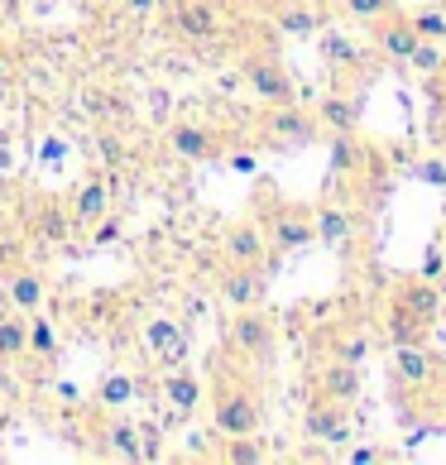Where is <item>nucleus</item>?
Listing matches in <instances>:
<instances>
[{
  "label": "nucleus",
  "instance_id": "obj_27",
  "mask_svg": "<svg viewBox=\"0 0 446 465\" xmlns=\"http://www.w3.org/2000/svg\"><path fill=\"white\" fill-rule=\"evenodd\" d=\"M389 341H393V346H418V341H422V317H413V312L399 302V307L389 312Z\"/></svg>",
  "mask_w": 446,
  "mask_h": 465
},
{
  "label": "nucleus",
  "instance_id": "obj_22",
  "mask_svg": "<svg viewBox=\"0 0 446 465\" xmlns=\"http://www.w3.org/2000/svg\"><path fill=\"white\" fill-rule=\"evenodd\" d=\"M101 441H106V451L120 456V460H140V427L130 418H111L101 427Z\"/></svg>",
  "mask_w": 446,
  "mask_h": 465
},
{
  "label": "nucleus",
  "instance_id": "obj_25",
  "mask_svg": "<svg viewBox=\"0 0 446 465\" xmlns=\"http://www.w3.org/2000/svg\"><path fill=\"white\" fill-rule=\"evenodd\" d=\"M317 120H322V125H327L332 134L355 130V125H360V106H355V101H346V96H322Z\"/></svg>",
  "mask_w": 446,
  "mask_h": 465
},
{
  "label": "nucleus",
  "instance_id": "obj_28",
  "mask_svg": "<svg viewBox=\"0 0 446 465\" xmlns=\"http://www.w3.org/2000/svg\"><path fill=\"white\" fill-rule=\"evenodd\" d=\"M29 355H39V360L58 355V331H54V322L39 317V312H29Z\"/></svg>",
  "mask_w": 446,
  "mask_h": 465
},
{
  "label": "nucleus",
  "instance_id": "obj_10",
  "mask_svg": "<svg viewBox=\"0 0 446 465\" xmlns=\"http://www.w3.org/2000/svg\"><path fill=\"white\" fill-rule=\"evenodd\" d=\"M221 298H226L231 312L260 307L264 302V264H226V273H221Z\"/></svg>",
  "mask_w": 446,
  "mask_h": 465
},
{
  "label": "nucleus",
  "instance_id": "obj_15",
  "mask_svg": "<svg viewBox=\"0 0 446 465\" xmlns=\"http://www.w3.org/2000/svg\"><path fill=\"white\" fill-rule=\"evenodd\" d=\"M0 292H5V302L15 307V312H44V298H48V288H44V279L34 269H15V273H5L0 279Z\"/></svg>",
  "mask_w": 446,
  "mask_h": 465
},
{
  "label": "nucleus",
  "instance_id": "obj_36",
  "mask_svg": "<svg viewBox=\"0 0 446 465\" xmlns=\"http://www.w3.org/2000/svg\"><path fill=\"white\" fill-rule=\"evenodd\" d=\"M418 178H422V183H432V187H446V163H437V159L418 163Z\"/></svg>",
  "mask_w": 446,
  "mask_h": 465
},
{
  "label": "nucleus",
  "instance_id": "obj_13",
  "mask_svg": "<svg viewBox=\"0 0 446 465\" xmlns=\"http://www.w3.org/2000/svg\"><path fill=\"white\" fill-rule=\"evenodd\" d=\"M370 29H374V44H380L384 58H393V63H408V58H413L418 29H413V20H408V15L393 10V15H384V20H374Z\"/></svg>",
  "mask_w": 446,
  "mask_h": 465
},
{
  "label": "nucleus",
  "instance_id": "obj_23",
  "mask_svg": "<svg viewBox=\"0 0 446 465\" xmlns=\"http://www.w3.org/2000/svg\"><path fill=\"white\" fill-rule=\"evenodd\" d=\"M322 25H327V20H322V10L307 5V0H293V5L279 10V29L293 34V39H307V34H317Z\"/></svg>",
  "mask_w": 446,
  "mask_h": 465
},
{
  "label": "nucleus",
  "instance_id": "obj_35",
  "mask_svg": "<svg viewBox=\"0 0 446 465\" xmlns=\"http://www.w3.org/2000/svg\"><path fill=\"white\" fill-rule=\"evenodd\" d=\"M120 231H125V226H120V216L106 212V216L92 226V245H111V240H120Z\"/></svg>",
  "mask_w": 446,
  "mask_h": 465
},
{
  "label": "nucleus",
  "instance_id": "obj_44",
  "mask_svg": "<svg viewBox=\"0 0 446 465\" xmlns=\"http://www.w3.org/2000/svg\"><path fill=\"white\" fill-rule=\"evenodd\" d=\"M437 408H441V422H446V389H441V399H437Z\"/></svg>",
  "mask_w": 446,
  "mask_h": 465
},
{
  "label": "nucleus",
  "instance_id": "obj_7",
  "mask_svg": "<svg viewBox=\"0 0 446 465\" xmlns=\"http://www.w3.org/2000/svg\"><path fill=\"white\" fill-rule=\"evenodd\" d=\"M168 25H173V34H183L187 44L221 39V10L212 0H178V5L168 10Z\"/></svg>",
  "mask_w": 446,
  "mask_h": 465
},
{
  "label": "nucleus",
  "instance_id": "obj_41",
  "mask_svg": "<svg viewBox=\"0 0 446 465\" xmlns=\"http://www.w3.org/2000/svg\"><path fill=\"white\" fill-rule=\"evenodd\" d=\"M231 168H235V173H254V159H250V153H231Z\"/></svg>",
  "mask_w": 446,
  "mask_h": 465
},
{
  "label": "nucleus",
  "instance_id": "obj_43",
  "mask_svg": "<svg viewBox=\"0 0 446 465\" xmlns=\"http://www.w3.org/2000/svg\"><path fill=\"white\" fill-rule=\"evenodd\" d=\"M5 168H10V140L0 134V173H5Z\"/></svg>",
  "mask_w": 446,
  "mask_h": 465
},
{
  "label": "nucleus",
  "instance_id": "obj_20",
  "mask_svg": "<svg viewBox=\"0 0 446 465\" xmlns=\"http://www.w3.org/2000/svg\"><path fill=\"white\" fill-rule=\"evenodd\" d=\"M312 226H317V240H322V245H332V250H341V245H346V240H351V212H346V206H336V202H327V206H317V212H312Z\"/></svg>",
  "mask_w": 446,
  "mask_h": 465
},
{
  "label": "nucleus",
  "instance_id": "obj_5",
  "mask_svg": "<svg viewBox=\"0 0 446 465\" xmlns=\"http://www.w3.org/2000/svg\"><path fill=\"white\" fill-rule=\"evenodd\" d=\"M317 130H322V120H317L312 111H302L298 101H288V106H269V111H264V134H269V140H279V144L302 149V144H312V140H317Z\"/></svg>",
  "mask_w": 446,
  "mask_h": 465
},
{
  "label": "nucleus",
  "instance_id": "obj_29",
  "mask_svg": "<svg viewBox=\"0 0 446 465\" xmlns=\"http://www.w3.org/2000/svg\"><path fill=\"white\" fill-rule=\"evenodd\" d=\"M221 460H231V465H260L269 460V451L254 437H226V446H221Z\"/></svg>",
  "mask_w": 446,
  "mask_h": 465
},
{
  "label": "nucleus",
  "instance_id": "obj_2",
  "mask_svg": "<svg viewBox=\"0 0 446 465\" xmlns=\"http://www.w3.org/2000/svg\"><path fill=\"white\" fill-rule=\"evenodd\" d=\"M226 341L235 355H245L250 365H269L273 351H279V336H273V322L260 312V307H240L226 326Z\"/></svg>",
  "mask_w": 446,
  "mask_h": 465
},
{
  "label": "nucleus",
  "instance_id": "obj_21",
  "mask_svg": "<svg viewBox=\"0 0 446 465\" xmlns=\"http://www.w3.org/2000/svg\"><path fill=\"white\" fill-rule=\"evenodd\" d=\"M134 393H140V384H134V374H125V370H111V374H101V384H96V403L106 408V412H120L125 403H134Z\"/></svg>",
  "mask_w": 446,
  "mask_h": 465
},
{
  "label": "nucleus",
  "instance_id": "obj_17",
  "mask_svg": "<svg viewBox=\"0 0 446 465\" xmlns=\"http://www.w3.org/2000/svg\"><path fill=\"white\" fill-rule=\"evenodd\" d=\"M317 393H327V399H336V403H351L355 393H360V365H346V360H332V365H322Z\"/></svg>",
  "mask_w": 446,
  "mask_h": 465
},
{
  "label": "nucleus",
  "instance_id": "obj_37",
  "mask_svg": "<svg viewBox=\"0 0 446 465\" xmlns=\"http://www.w3.org/2000/svg\"><path fill=\"white\" fill-rule=\"evenodd\" d=\"M96 144H101V159H106V163H120V159H125V144H120L115 134H101Z\"/></svg>",
  "mask_w": 446,
  "mask_h": 465
},
{
  "label": "nucleus",
  "instance_id": "obj_30",
  "mask_svg": "<svg viewBox=\"0 0 446 465\" xmlns=\"http://www.w3.org/2000/svg\"><path fill=\"white\" fill-rule=\"evenodd\" d=\"M408 67H413V73H422V77H437L441 67H446L441 44H432V39H418V48H413V58H408Z\"/></svg>",
  "mask_w": 446,
  "mask_h": 465
},
{
  "label": "nucleus",
  "instance_id": "obj_33",
  "mask_svg": "<svg viewBox=\"0 0 446 465\" xmlns=\"http://www.w3.org/2000/svg\"><path fill=\"white\" fill-rule=\"evenodd\" d=\"M418 29V39H432V44H446V10H418V15H408Z\"/></svg>",
  "mask_w": 446,
  "mask_h": 465
},
{
  "label": "nucleus",
  "instance_id": "obj_26",
  "mask_svg": "<svg viewBox=\"0 0 446 465\" xmlns=\"http://www.w3.org/2000/svg\"><path fill=\"white\" fill-rule=\"evenodd\" d=\"M355 163H360V149H355V130H341L332 134V178H351L355 173Z\"/></svg>",
  "mask_w": 446,
  "mask_h": 465
},
{
  "label": "nucleus",
  "instance_id": "obj_31",
  "mask_svg": "<svg viewBox=\"0 0 446 465\" xmlns=\"http://www.w3.org/2000/svg\"><path fill=\"white\" fill-rule=\"evenodd\" d=\"M403 307H408V312H413V317L432 322V317H437V288H427V283H413V288L403 292Z\"/></svg>",
  "mask_w": 446,
  "mask_h": 465
},
{
  "label": "nucleus",
  "instance_id": "obj_16",
  "mask_svg": "<svg viewBox=\"0 0 446 465\" xmlns=\"http://www.w3.org/2000/svg\"><path fill=\"white\" fill-rule=\"evenodd\" d=\"M437 374V355L422 346H393V379H399V384H408V389H422L427 379Z\"/></svg>",
  "mask_w": 446,
  "mask_h": 465
},
{
  "label": "nucleus",
  "instance_id": "obj_11",
  "mask_svg": "<svg viewBox=\"0 0 446 465\" xmlns=\"http://www.w3.org/2000/svg\"><path fill=\"white\" fill-rule=\"evenodd\" d=\"M221 250H226V264H264L269 269V235L260 221H235L221 240Z\"/></svg>",
  "mask_w": 446,
  "mask_h": 465
},
{
  "label": "nucleus",
  "instance_id": "obj_14",
  "mask_svg": "<svg viewBox=\"0 0 446 465\" xmlns=\"http://www.w3.org/2000/svg\"><path fill=\"white\" fill-rule=\"evenodd\" d=\"M159 393H164V403L173 408V418H193V412L202 408V379L193 370H183V365H173L159 379Z\"/></svg>",
  "mask_w": 446,
  "mask_h": 465
},
{
  "label": "nucleus",
  "instance_id": "obj_38",
  "mask_svg": "<svg viewBox=\"0 0 446 465\" xmlns=\"http://www.w3.org/2000/svg\"><path fill=\"white\" fill-rule=\"evenodd\" d=\"M120 10L134 15V20H149V15L159 10V0H120Z\"/></svg>",
  "mask_w": 446,
  "mask_h": 465
},
{
  "label": "nucleus",
  "instance_id": "obj_39",
  "mask_svg": "<svg viewBox=\"0 0 446 465\" xmlns=\"http://www.w3.org/2000/svg\"><path fill=\"white\" fill-rule=\"evenodd\" d=\"M422 273L432 279V273H441V245H427V260H422Z\"/></svg>",
  "mask_w": 446,
  "mask_h": 465
},
{
  "label": "nucleus",
  "instance_id": "obj_19",
  "mask_svg": "<svg viewBox=\"0 0 446 465\" xmlns=\"http://www.w3.org/2000/svg\"><path fill=\"white\" fill-rule=\"evenodd\" d=\"M73 216H67V206L58 202H39L34 206V235L44 240V245H67V235H73Z\"/></svg>",
  "mask_w": 446,
  "mask_h": 465
},
{
  "label": "nucleus",
  "instance_id": "obj_3",
  "mask_svg": "<svg viewBox=\"0 0 446 465\" xmlns=\"http://www.w3.org/2000/svg\"><path fill=\"white\" fill-rule=\"evenodd\" d=\"M240 77H245V87L260 96L264 106H288V101H298V82L288 77V67L273 54H250L240 63Z\"/></svg>",
  "mask_w": 446,
  "mask_h": 465
},
{
  "label": "nucleus",
  "instance_id": "obj_6",
  "mask_svg": "<svg viewBox=\"0 0 446 465\" xmlns=\"http://www.w3.org/2000/svg\"><path fill=\"white\" fill-rule=\"evenodd\" d=\"M164 144L187 163H212L221 159V134L212 125H197V120H178V125L164 130Z\"/></svg>",
  "mask_w": 446,
  "mask_h": 465
},
{
  "label": "nucleus",
  "instance_id": "obj_32",
  "mask_svg": "<svg viewBox=\"0 0 446 465\" xmlns=\"http://www.w3.org/2000/svg\"><path fill=\"white\" fill-rule=\"evenodd\" d=\"M341 10L360 25H374V20H384V15H393V0H341Z\"/></svg>",
  "mask_w": 446,
  "mask_h": 465
},
{
  "label": "nucleus",
  "instance_id": "obj_42",
  "mask_svg": "<svg viewBox=\"0 0 446 465\" xmlns=\"http://www.w3.org/2000/svg\"><path fill=\"white\" fill-rule=\"evenodd\" d=\"M351 460L355 465H370V460H380V451H365V446H360V451H351Z\"/></svg>",
  "mask_w": 446,
  "mask_h": 465
},
{
  "label": "nucleus",
  "instance_id": "obj_40",
  "mask_svg": "<svg viewBox=\"0 0 446 465\" xmlns=\"http://www.w3.org/2000/svg\"><path fill=\"white\" fill-rule=\"evenodd\" d=\"M10 77H15V54H10L5 44H0V87H5Z\"/></svg>",
  "mask_w": 446,
  "mask_h": 465
},
{
  "label": "nucleus",
  "instance_id": "obj_9",
  "mask_svg": "<svg viewBox=\"0 0 446 465\" xmlns=\"http://www.w3.org/2000/svg\"><path fill=\"white\" fill-rule=\"evenodd\" d=\"M106 212H111V187H106L101 173H87L73 187V197H67V216H73L77 231H92Z\"/></svg>",
  "mask_w": 446,
  "mask_h": 465
},
{
  "label": "nucleus",
  "instance_id": "obj_18",
  "mask_svg": "<svg viewBox=\"0 0 446 465\" xmlns=\"http://www.w3.org/2000/svg\"><path fill=\"white\" fill-rule=\"evenodd\" d=\"M317 48H322V63L332 67V73H360V48L346 39V34H336V29H317Z\"/></svg>",
  "mask_w": 446,
  "mask_h": 465
},
{
  "label": "nucleus",
  "instance_id": "obj_34",
  "mask_svg": "<svg viewBox=\"0 0 446 465\" xmlns=\"http://www.w3.org/2000/svg\"><path fill=\"white\" fill-rule=\"evenodd\" d=\"M370 355V336L365 331H355V336H341L332 341V360H346V365H360V360Z\"/></svg>",
  "mask_w": 446,
  "mask_h": 465
},
{
  "label": "nucleus",
  "instance_id": "obj_4",
  "mask_svg": "<svg viewBox=\"0 0 446 465\" xmlns=\"http://www.w3.org/2000/svg\"><path fill=\"white\" fill-rule=\"evenodd\" d=\"M264 235H269V250H279V254H293V250L317 245L312 212H302V206H279V212L269 216Z\"/></svg>",
  "mask_w": 446,
  "mask_h": 465
},
{
  "label": "nucleus",
  "instance_id": "obj_24",
  "mask_svg": "<svg viewBox=\"0 0 446 465\" xmlns=\"http://www.w3.org/2000/svg\"><path fill=\"white\" fill-rule=\"evenodd\" d=\"M20 355H29V317L5 312L0 317V360H20Z\"/></svg>",
  "mask_w": 446,
  "mask_h": 465
},
{
  "label": "nucleus",
  "instance_id": "obj_1",
  "mask_svg": "<svg viewBox=\"0 0 446 465\" xmlns=\"http://www.w3.org/2000/svg\"><path fill=\"white\" fill-rule=\"evenodd\" d=\"M260 393L250 384H240V379H221L216 384V399H212V427L221 437H254L260 432Z\"/></svg>",
  "mask_w": 446,
  "mask_h": 465
},
{
  "label": "nucleus",
  "instance_id": "obj_8",
  "mask_svg": "<svg viewBox=\"0 0 446 465\" xmlns=\"http://www.w3.org/2000/svg\"><path fill=\"white\" fill-rule=\"evenodd\" d=\"M302 427L312 441H332V446H346L351 441V422H346V403L327 399V393H317L312 403L302 412Z\"/></svg>",
  "mask_w": 446,
  "mask_h": 465
},
{
  "label": "nucleus",
  "instance_id": "obj_12",
  "mask_svg": "<svg viewBox=\"0 0 446 465\" xmlns=\"http://www.w3.org/2000/svg\"><path fill=\"white\" fill-rule=\"evenodd\" d=\"M144 346H149V355L159 360V365H183L187 360V331L173 322V317H149L144 322Z\"/></svg>",
  "mask_w": 446,
  "mask_h": 465
}]
</instances>
